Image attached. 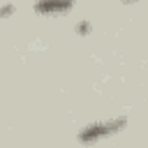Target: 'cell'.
<instances>
[{
  "instance_id": "6da1fadb",
  "label": "cell",
  "mask_w": 148,
  "mask_h": 148,
  "mask_svg": "<svg viewBox=\"0 0 148 148\" xmlns=\"http://www.w3.org/2000/svg\"><path fill=\"white\" fill-rule=\"evenodd\" d=\"M127 125V118H113V120H104V123H92V125H86L81 132H79V141L81 143H95L104 136H111L116 132H120L123 127Z\"/></svg>"
},
{
  "instance_id": "277c9868",
  "label": "cell",
  "mask_w": 148,
  "mask_h": 148,
  "mask_svg": "<svg viewBox=\"0 0 148 148\" xmlns=\"http://www.w3.org/2000/svg\"><path fill=\"white\" fill-rule=\"evenodd\" d=\"M123 2H134V0H123Z\"/></svg>"
},
{
  "instance_id": "3957f363",
  "label": "cell",
  "mask_w": 148,
  "mask_h": 148,
  "mask_svg": "<svg viewBox=\"0 0 148 148\" xmlns=\"http://www.w3.org/2000/svg\"><path fill=\"white\" fill-rule=\"evenodd\" d=\"M88 28H90L88 23H81V25H79V32H81V35H86V32H88Z\"/></svg>"
},
{
  "instance_id": "7a4b0ae2",
  "label": "cell",
  "mask_w": 148,
  "mask_h": 148,
  "mask_svg": "<svg viewBox=\"0 0 148 148\" xmlns=\"http://www.w3.org/2000/svg\"><path fill=\"white\" fill-rule=\"evenodd\" d=\"M74 7V0H37L35 12L39 14H62Z\"/></svg>"
}]
</instances>
